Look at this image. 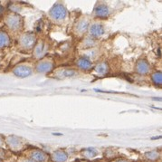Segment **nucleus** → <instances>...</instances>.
Returning a JSON list of instances; mask_svg holds the SVG:
<instances>
[{
  "label": "nucleus",
  "instance_id": "1",
  "mask_svg": "<svg viewBox=\"0 0 162 162\" xmlns=\"http://www.w3.org/2000/svg\"><path fill=\"white\" fill-rule=\"evenodd\" d=\"M28 158H31L35 162H45L48 158L47 155L42 150H33L31 151Z\"/></svg>",
  "mask_w": 162,
  "mask_h": 162
},
{
  "label": "nucleus",
  "instance_id": "2",
  "mask_svg": "<svg viewBox=\"0 0 162 162\" xmlns=\"http://www.w3.org/2000/svg\"><path fill=\"white\" fill-rule=\"evenodd\" d=\"M68 157L63 150H56L53 153L52 159L55 162H65Z\"/></svg>",
  "mask_w": 162,
  "mask_h": 162
},
{
  "label": "nucleus",
  "instance_id": "3",
  "mask_svg": "<svg viewBox=\"0 0 162 162\" xmlns=\"http://www.w3.org/2000/svg\"><path fill=\"white\" fill-rule=\"evenodd\" d=\"M52 15L53 16V17H55L57 19L63 18L64 16H65V9H64L63 6H56L52 10Z\"/></svg>",
  "mask_w": 162,
  "mask_h": 162
},
{
  "label": "nucleus",
  "instance_id": "4",
  "mask_svg": "<svg viewBox=\"0 0 162 162\" xmlns=\"http://www.w3.org/2000/svg\"><path fill=\"white\" fill-rule=\"evenodd\" d=\"M14 72L17 75V76L20 77H26L27 75H29L31 73V70L26 66H18L17 68L15 69Z\"/></svg>",
  "mask_w": 162,
  "mask_h": 162
},
{
  "label": "nucleus",
  "instance_id": "5",
  "mask_svg": "<svg viewBox=\"0 0 162 162\" xmlns=\"http://www.w3.org/2000/svg\"><path fill=\"white\" fill-rule=\"evenodd\" d=\"M19 22H20L19 17L16 16H10L7 18V25L9 26L10 28H12V29L17 28L19 26Z\"/></svg>",
  "mask_w": 162,
  "mask_h": 162
},
{
  "label": "nucleus",
  "instance_id": "6",
  "mask_svg": "<svg viewBox=\"0 0 162 162\" xmlns=\"http://www.w3.org/2000/svg\"><path fill=\"white\" fill-rule=\"evenodd\" d=\"M95 13L97 16H105L108 15V8L102 5V6H97L96 10H95Z\"/></svg>",
  "mask_w": 162,
  "mask_h": 162
},
{
  "label": "nucleus",
  "instance_id": "7",
  "mask_svg": "<svg viewBox=\"0 0 162 162\" xmlns=\"http://www.w3.org/2000/svg\"><path fill=\"white\" fill-rule=\"evenodd\" d=\"M8 42H9L8 36L5 33L0 32V48L6 46L8 44Z\"/></svg>",
  "mask_w": 162,
  "mask_h": 162
},
{
  "label": "nucleus",
  "instance_id": "8",
  "mask_svg": "<svg viewBox=\"0 0 162 162\" xmlns=\"http://www.w3.org/2000/svg\"><path fill=\"white\" fill-rule=\"evenodd\" d=\"M103 33V29L101 26H94L92 28V34L93 36H101Z\"/></svg>",
  "mask_w": 162,
  "mask_h": 162
},
{
  "label": "nucleus",
  "instance_id": "9",
  "mask_svg": "<svg viewBox=\"0 0 162 162\" xmlns=\"http://www.w3.org/2000/svg\"><path fill=\"white\" fill-rule=\"evenodd\" d=\"M145 157H146L147 159H148V160H150V161H154V160H157V159H158V154L156 152V151H151V152L146 153Z\"/></svg>",
  "mask_w": 162,
  "mask_h": 162
},
{
  "label": "nucleus",
  "instance_id": "10",
  "mask_svg": "<svg viewBox=\"0 0 162 162\" xmlns=\"http://www.w3.org/2000/svg\"><path fill=\"white\" fill-rule=\"evenodd\" d=\"M78 64H79L80 67H82V68H83V69H88V68H90V66H91V63H90L88 60L84 59V58L81 59V60L78 62Z\"/></svg>",
  "mask_w": 162,
  "mask_h": 162
},
{
  "label": "nucleus",
  "instance_id": "11",
  "mask_svg": "<svg viewBox=\"0 0 162 162\" xmlns=\"http://www.w3.org/2000/svg\"><path fill=\"white\" fill-rule=\"evenodd\" d=\"M148 69V65L146 63H139L138 65V71L139 72H146Z\"/></svg>",
  "mask_w": 162,
  "mask_h": 162
},
{
  "label": "nucleus",
  "instance_id": "12",
  "mask_svg": "<svg viewBox=\"0 0 162 162\" xmlns=\"http://www.w3.org/2000/svg\"><path fill=\"white\" fill-rule=\"evenodd\" d=\"M38 69L40 70V72H46V71L51 69V65H49V63H47L46 65L45 63H42L41 65L38 67Z\"/></svg>",
  "mask_w": 162,
  "mask_h": 162
},
{
  "label": "nucleus",
  "instance_id": "13",
  "mask_svg": "<svg viewBox=\"0 0 162 162\" xmlns=\"http://www.w3.org/2000/svg\"><path fill=\"white\" fill-rule=\"evenodd\" d=\"M97 71H98L100 73H104L107 71V67L104 65V64H100V65H98V67H97Z\"/></svg>",
  "mask_w": 162,
  "mask_h": 162
},
{
  "label": "nucleus",
  "instance_id": "14",
  "mask_svg": "<svg viewBox=\"0 0 162 162\" xmlns=\"http://www.w3.org/2000/svg\"><path fill=\"white\" fill-rule=\"evenodd\" d=\"M20 162H35V161L32 160L31 158H24L20 160Z\"/></svg>",
  "mask_w": 162,
  "mask_h": 162
},
{
  "label": "nucleus",
  "instance_id": "15",
  "mask_svg": "<svg viewBox=\"0 0 162 162\" xmlns=\"http://www.w3.org/2000/svg\"><path fill=\"white\" fill-rule=\"evenodd\" d=\"M114 162H131L128 159H124V158H119V159H116Z\"/></svg>",
  "mask_w": 162,
  "mask_h": 162
},
{
  "label": "nucleus",
  "instance_id": "16",
  "mask_svg": "<svg viewBox=\"0 0 162 162\" xmlns=\"http://www.w3.org/2000/svg\"><path fill=\"white\" fill-rule=\"evenodd\" d=\"M2 143H3V141H2V139H1V138H0V146L2 145Z\"/></svg>",
  "mask_w": 162,
  "mask_h": 162
},
{
  "label": "nucleus",
  "instance_id": "17",
  "mask_svg": "<svg viewBox=\"0 0 162 162\" xmlns=\"http://www.w3.org/2000/svg\"><path fill=\"white\" fill-rule=\"evenodd\" d=\"M0 162H2V161H1V159H0Z\"/></svg>",
  "mask_w": 162,
  "mask_h": 162
}]
</instances>
